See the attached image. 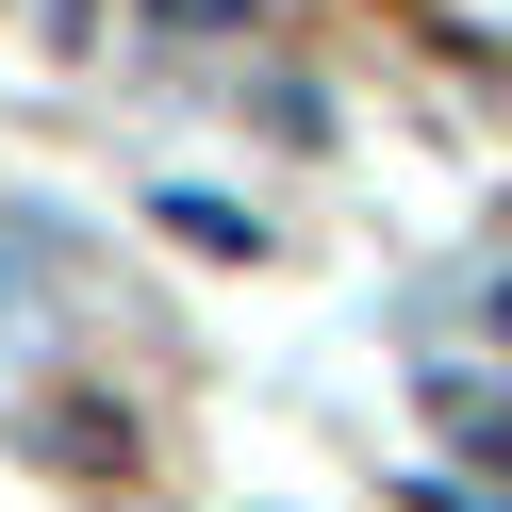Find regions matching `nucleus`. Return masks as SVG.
<instances>
[{
	"label": "nucleus",
	"mask_w": 512,
	"mask_h": 512,
	"mask_svg": "<svg viewBox=\"0 0 512 512\" xmlns=\"http://www.w3.org/2000/svg\"><path fill=\"white\" fill-rule=\"evenodd\" d=\"M166 17H199V34H248V17H265V0H166Z\"/></svg>",
	"instance_id": "f257e3e1"
},
{
	"label": "nucleus",
	"mask_w": 512,
	"mask_h": 512,
	"mask_svg": "<svg viewBox=\"0 0 512 512\" xmlns=\"http://www.w3.org/2000/svg\"><path fill=\"white\" fill-rule=\"evenodd\" d=\"M479 314H496V347H512V281H496V298H479Z\"/></svg>",
	"instance_id": "f03ea898"
}]
</instances>
